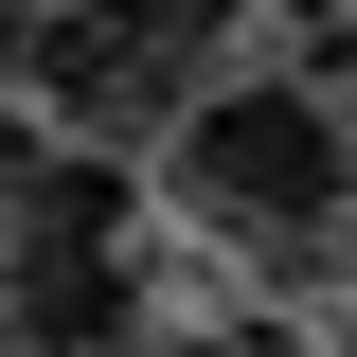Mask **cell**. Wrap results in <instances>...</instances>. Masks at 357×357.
<instances>
[{
  "label": "cell",
  "mask_w": 357,
  "mask_h": 357,
  "mask_svg": "<svg viewBox=\"0 0 357 357\" xmlns=\"http://www.w3.org/2000/svg\"><path fill=\"white\" fill-rule=\"evenodd\" d=\"M126 18H143V36H178V54H197V72H215V36H232V18H250V0H126Z\"/></svg>",
  "instance_id": "3"
},
{
  "label": "cell",
  "mask_w": 357,
  "mask_h": 357,
  "mask_svg": "<svg viewBox=\"0 0 357 357\" xmlns=\"http://www.w3.org/2000/svg\"><path fill=\"white\" fill-rule=\"evenodd\" d=\"M0 340H18V357H126V340H143L126 178H107V161H36V178H18V232H0Z\"/></svg>",
  "instance_id": "2"
},
{
  "label": "cell",
  "mask_w": 357,
  "mask_h": 357,
  "mask_svg": "<svg viewBox=\"0 0 357 357\" xmlns=\"http://www.w3.org/2000/svg\"><path fill=\"white\" fill-rule=\"evenodd\" d=\"M161 178L215 250H321L357 215V126L321 72H215L197 107L161 126Z\"/></svg>",
  "instance_id": "1"
}]
</instances>
